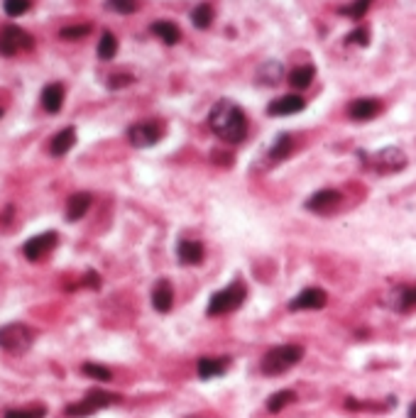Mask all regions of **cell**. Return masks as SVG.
I'll return each mask as SVG.
<instances>
[{
	"label": "cell",
	"instance_id": "8fae6325",
	"mask_svg": "<svg viewBox=\"0 0 416 418\" xmlns=\"http://www.w3.org/2000/svg\"><path fill=\"white\" fill-rule=\"evenodd\" d=\"M328 304V294L318 286H311V289H304L302 294H297V299L289 301V311H316L323 308Z\"/></svg>",
	"mask_w": 416,
	"mask_h": 418
},
{
	"label": "cell",
	"instance_id": "30bf717a",
	"mask_svg": "<svg viewBox=\"0 0 416 418\" xmlns=\"http://www.w3.org/2000/svg\"><path fill=\"white\" fill-rule=\"evenodd\" d=\"M385 306L397 313H409V311L416 308V284H406V286H397L390 294L385 296Z\"/></svg>",
	"mask_w": 416,
	"mask_h": 418
},
{
	"label": "cell",
	"instance_id": "e0dca14e",
	"mask_svg": "<svg viewBox=\"0 0 416 418\" xmlns=\"http://www.w3.org/2000/svg\"><path fill=\"white\" fill-rule=\"evenodd\" d=\"M64 96H67V93H64L62 83H47L44 91H42V108L47 110V113L57 115L64 105Z\"/></svg>",
	"mask_w": 416,
	"mask_h": 418
},
{
	"label": "cell",
	"instance_id": "d6986e66",
	"mask_svg": "<svg viewBox=\"0 0 416 418\" xmlns=\"http://www.w3.org/2000/svg\"><path fill=\"white\" fill-rule=\"evenodd\" d=\"M73 145H76V130H73V128H64L62 132H57L52 137L49 152H52V157H64L67 152H71Z\"/></svg>",
	"mask_w": 416,
	"mask_h": 418
},
{
	"label": "cell",
	"instance_id": "1f68e13d",
	"mask_svg": "<svg viewBox=\"0 0 416 418\" xmlns=\"http://www.w3.org/2000/svg\"><path fill=\"white\" fill-rule=\"evenodd\" d=\"M105 8L118 15H130L137 10V0H105Z\"/></svg>",
	"mask_w": 416,
	"mask_h": 418
},
{
	"label": "cell",
	"instance_id": "d4e9b609",
	"mask_svg": "<svg viewBox=\"0 0 416 418\" xmlns=\"http://www.w3.org/2000/svg\"><path fill=\"white\" fill-rule=\"evenodd\" d=\"M297 401V394L291 392V389H281V392H277V394H272L270 399H267V411L270 413H279V411H284L289 403H294Z\"/></svg>",
	"mask_w": 416,
	"mask_h": 418
},
{
	"label": "cell",
	"instance_id": "f546056e",
	"mask_svg": "<svg viewBox=\"0 0 416 418\" xmlns=\"http://www.w3.org/2000/svg\"><path fill=\"white\" fill-rule=\"evenodd\" d=\"M47 416V406H27V408H12V411L6 413V418H44Z\"/></svg>",
	"mask_w": 416,
	"mask_h": 418
},
{
	"label": "cell",
	"instance_id": "5bb4252c",
	"mask_svg": "<svg viewBox=\"0 0 416 418\" xmlns=\"http://www.w3.org/2000/svg\"><path fill=\"white\" fill-rule=\"evenodd\" d=\"M230 367V357H201L196 362V372L201 379H214L223 377Z\"/></svg>",
	"mask_w": 416,
	"mask_h": 418
},
{
	"label": "cell",
	"instance_id": "ac0fdd59",
	"mask_svg": "<svg viewBox=\"0 0 416 418\" xmlns=\"http://www.w3.org/2000/svg\"><path fill=\"white\" fill-rule=\"evenodd\" d=\"M177 257H179V262H182V264L193 267V264H198L203 259V245L198 243V240L184 238L182 243L177 245Z\"/></svg>",
	"mask_w": 416,
	"mask_h": 418
},
{
	"label": "cell",
	"instance_id": "277c9868",
	"mask_svg": "<svg viewBox=\"0 0 416 418\" xmlns=\"http://www.w3.org/2000/svg\"><path fill=\"white\" fill-rule=\"evenodd\" d=\"M118 401H120L118 394L101 392V389H91V392L81 399V401L69 403V406L64 408V416H67V418H86V416H94V413H98L101 408L113 406V403H118Z\"/></svg>",
	"mask_w": 416,
	"mask_h": 418
},
{
	"label": "cell",
	"instance_id": "4fadbf2b",
	"mask_svg": "<svg viewBox=\"0 0 416 418\" xmlns=\"http://www.w3.org/2000/svg\"><path fill=\"white\" fill-rule=\"evenodd\" d=\"M338 203H340V191H336V189H323V191H316L313 196H309L304 206L313 213H331Z\"/></svg>",
	"mask_w": 416,
	"mask_h": 418
},
{
	"label": "cell",
	"instance_id": "f35d334b",
	"mask_svg": "<svg viewBox=\"0 0 416 418\" xmlns=\"http://www.w3.org/2000/svg\"><path fill=\"white\" fill-rule=\"evenodd\" d=\"M0 115H3V110H0Z\"/></svg>",
	"mask_w": 416,
	"mask_h": 418
},
{
	"label": "cell",
	"instance_id": "d6a6232c",
	"mask_svg": "<svg viewBox=\"0 0 416 418\" xmlns=\"http://www.w3.org/2000/svg\"><path fill=\"white\" fill-rule=\"evenodd\" d=\"M86 35H91V25H69L59 30L62 40H83Z\"/></svg>",
	"mask_w": 416,
	"mask_h": 418
},
{
	"label": "cell",
	"instance_id": "5b68a950",
	"mask_svg": "<svg viewBox=\"0 0 416 418\" xmlns=\"http://www.w3.org/2000/svg\"><path fill=\"white\" fill-rule=\"evenodd\" d=\"M35 342V331L25 323H8L0 328V347L10 355H25Z\"/></svg>",
	"mask_w": 416,
	"mask_h": 418
},
{
	"label": "cell",
	"instance_id": "d590c367",
	"mask_svg": "<svg viewBox=\"0 0 416 418\" xmlns=\"http://www.w3.org/2000/svg\"><path fill=\"white\" fill-rule=\"evenodd\" d=\"M86 284H91L94 289H98L101 281H98V277H96V272H89V277H86Z\"/></svg>",
	"mask_w": 416,
	"mask_h": 418
},
{
	"label": "cell",
	"instance_id": "7a4b0ae2",
	"mask_svg": "<svg viewBox=\"0 0 416 418\" xmlns=\"http://www.w3.org/2000/svg\"><path fill=\"white\" fill-rule=\"evenodd\" d=\"M302 360H304L302 345H277L265 352V357L260 362V369L267 377H279V374L289 372L291 367L299 365Z\"/></svg>",
	"mask_w": 416,
	"mask_h": 418
},
{
	"label": "cell",
	"instance_id": "ba28073f",
	"mask_svg": "<svg viewBox=\"0 0 416 418\" xmlns=\"http://www.w3.org/2000/svg\"><path fill=\"white\" fill-rule=\"evenodd\" d=\"M370 164L380 174H395V171H401L406 166V155L399 147H385V150H380L372 157Z\"/></svg>",
	"mask_w": 416,
	"mask_h": 418
},
{
	"label": "cell",
	"instance_id": "836d02e7",
	"mask_svg": "<svg viewBox=\"0 0 416 418\" xmlns=\"http://www.w3.org/2000/svg\"><path fill=\"white\" fill-rule=\"evenodd\" d=\"M345 42H348V44L367 46V42H370V32H367V27H358V30H353L348 37H345Z\"/></svg>",
	"mask_w": 416,
	"mask_h": 418
},
{
	"label": "cell",
	"instance_id": "484cf974",
	"mask_svg": "<svg viewBox=\"0 0 416 418\" xmlns=\"http://www.w3.org/2000/svg\"><path fill=\"white\" fill-rule=\"evenodd\" d=\"M191 22H193V27H198V30H208L211 22H214V8L208 6V3L196 6L191 12Z\"/></svg>",
	"mask_w": 416,
	"mask_h": 418
},
{
	"label": "cell",
	"instance_id": "9a60e30c",
	"mask_svg": "<svg viewBox=\"0 0 416 418\" xmlns=\"http://www.w3.org/2000/svg\"><path fill=\"white\" fill-rule=\"evenodd\" d=\"M152 306H155L157 313H169L174 306V289L166 279H159L152 289Z\"/></svg>",
	"mask_w": 416,
	"mask_h": 418
},
{
	"label": "cell",
	"instance_id": "83f0119b",
	"mask_svg": "<svg viewBox=\"0 0 416 418\" xmlns=\"http://www.w3.org/2000/svg\"><path fill=\"white\" fill-rule=\"evenodd\" d=\"M81 372L86 374V377L98 379V382H110V379H113V372L103 365H96V362H86V365L81 367Z\"/></svg>",
	"mask_w": 416,
	"mask_h": 418
},
{
	"label": "cell",
	"instance_id": "7402d4cb",
	"mask_svg": "<svg viewBox=\"0 0 416 418\" xmlns=\"http://www.w3.org/2000/svg\"><path fill=\"white\" fill-rule=\"evenodd\" d=\"M152 35L159 37L164 44H177L179 40H182V32H179V27L174 25V22L169 20H159V22H152Z\"/></svg>",
	"mask_w": 416,
	"mask_h": 418
},
{
	"label": "cell",
	"instance_id": "44dd1931",
	"mask_svg": "<svg viewBox=\"0 0 416 418\" xmlns=\"http://www.w3.org/2000/svg\"><path fill=\"white\" fill-rule=\"evenodd\" d=\"M281 76H284V67L279 62H275V59H270V62H265L257 69V83H262V86H277L281 81Z\"/></svg>",
	"mask_w": 416,
	"mask_h": 418
},
{
	"label": "cell",
	"instance_id": "cb8c5ba5",
	"mask_svg": "<svg viewBox=\"0 0 416 418\" xmlns=\"http://www.w3.org/2000/svg\"><path fill=\"white\" fill-rule=\"evenodd\" d=\"M313 76H316V69H313V67H297L294 71L289 73V83H291V88L304 91V88L311 86Z\"/></svg>",
	"mask_w": 416,
	"mask_h": 418
},
{
	"label": "cell",
	"instance_id": "52a82bcc",
	"mask_svg": "<svg viewBox=\"0 0 416 418\" xmlns=\"http://www.w3.org/2000/svg\"><path fill=\"white\" fill-rule=\"evenodd\" d=\"M164 134V128L157 120H142V123H135L130 130H128V139L130 145L137 147V150H147V147H155L157 142Z\"/></svg>",
	"mask_w": 416,
	"mask_h": 418
},
{
	"label": "cell",
	"instance_id": "ffe728a7",
	"mask_svg": "<svg viewBox=\"0 0 416 418\" xmlns=\"http://www.w3.org/2000/svg\"><path fill=\"white\" fill-rule=\"evenodd\" d=\"M91 208V193L81 191V193H73L67 203V220L69 223H76L86 216V211Z\"/></svg>",
	"mask_w": 416,
	"mask_h": 418
},
{
	"label": "cell",
	"instance_id": "8d00e7d4",
	"mask_svg": "<svg viewBox=\"0 0 416 418\" xmlns=\"http://www.w3.org/2000/svg\"><path fill=\"white\" fill-rule=\"evenodd\" d=\"M409 418H416V401L409 406Z\"/></svg>",
	"mask_w": 416,
	"mask_h": 418
},
{
	"label": "cell",
	"instance_id": "9c48e42d",
	"mask_svg": "<svg viewBox=\"0 0 416 418\" xmlns=\"http://www.w3.org/2000/svg\"><path fill=\"white\" fill-rule=\"evenodd\" d=\"M57 243H59V235L54 230L42 232V235H35V238L22 245V252H25V257L30 259V262H40L44 254H49L57 247Z\"/></svg>",
	"mask_w": 416,
	"mask_h": 418
},
{
	"label": "cell",
	"instance_id": "2e32d148",
	"mask_svg": "<svg viewBox=\"0 0 416 418\" xmlns=\"http://www.w3.org/2000/svg\"><path fill=\"white\" fill-rule=\"evenodd\" d=\"M380 110H382V105H380V101H377V98H358V101H353V103H350L348 113H350V118H353V120L365 123V120H372L374 115L380 113Z\"/></svg>",
	"mask_w": 416,
	"mask_h": 418
},
{
	"label": "cell",
	"instance_id": "6da1fadb",
	"mask_svg": "<svg viewBox=\"0 0 416 418\" xmlns=\"http://www.w3.org/2000/svg\"><path fill=\"white\" fill-rule=\"evenodd\" d=\"M208 125H211V130H214L220 139H225L230 145H238V142H243V139L248 137V118H245V110L228 98H220L218 103L211 108Z\"/></svg>",
	"mask_w": 416,
	"mask_h": 418
},
{
	"label": "cell",
	"instance_id": "8992f818",
	"mask_svg": "<svg viewBox=\"0 0 416 418\" xmlns=\"http://www.w3.org/2000/svg\"><path fill=\"white\" fill-rule=\"evenodd\" d=\"M32 46H35V40L22 27L6 25L0 30V54L3 57H17L22 52H30Z\"/></svg>",
	"mask_w": 416,
	"mask_h": 418
},
{
	"label": "cell",
	"instance_id": "74e56055",
	"mask_svg": "<svg viewBox=\"0 0 416 418\" xmlns=\"http://www.w3.org/2000/svg\"><path fill=\"white\" fill-rule=\"evenodd\" d=\"M184 418H201V416H184Z\"/></svg>",
	"mask_w": 416,
	"mask_h": 418
},
{
	"label": "cell",
	"instance_id": "4316f807",
	"mask_svg": "<svg viewBox=\"0 0 416 418\" xmlns=\"http://www.w3.org/2000/svg\"><path fill=\"white\" fill-rule=\"evenodd\" d=\"M115 54H118V40H115L113 32H103V35H101V42H98V59L110 62Z\"/></svg>",
	"mask_w": 416,
	"mask_h": 418
},
{
	"label": "cell",
	"instance_id": "e575fe53",
	"mask_svg": "<svg viewBox=\"0 0 416 418\" xmlns=\"http://www.w3.org/2000/svg\"><path fill=\"white\" fill-rule=\"evenodd\" d=\"M132 81H135V78H132L130 73H113V76H108V88L110 91H118V88L130 86Z\"/></svg>",
	"mask_w": 416,
	"mask_h": 418
},
{
	"label": "cell",
	"instance_id": "7c38bea8",
	"mask_svg": "<svg viewBox=\"0 0 416 418\" xmlns=\"http://www.w3.org/2000/svg\"><path fill=\"white\" fill-rule=\"evenodd\" d=\"M306 108V101L297 93H289V96H281V98L272 101L267 105V113L270 115H277V118H284V115H294V113H302Z\"/></svg>",
	"mask_w": 416,
	"mask_h": 418
},
{
	"label": "cell",
	"instance_id": "4dcf8cb0",
	"mask_svg": "<svg viewBox=\"0 0 416 418\" xmlns=\"http://www.w3.org/2000/svg\"><path fill=\"white\" fill-rule=\"evenodd\" d=\"M3 10L8 17H20L30 10V0H3Z\"/></svg>",
	"mask_w": 416,
	"mask_h": 418
},
{
	"label": "cell",
	"instance_id": "f1b7e54d",
	"mask_svg": "<svg viewBox=\"0 0 416 418\" xmlns=\"http://www.w3.org/2000/svg\"><path fill=\"white\" fill-rule=\"evenodd\" d=\"M370 6H372V0H353V3H350V6L340 8V15H345V17H353V20H360V17H365V15H367Z\"/></svg>",
	"mask_w": 416,
	"mask_h": 418
},
{
	"label": "cell",
	"instance_id": "3957f363",
	"mask_svg": "<svg viewBox=\"0 0 416 418\" xmlns=\"http://www.w3.org/2000/svg\"><path fill=\"white\" fill-rule=\"evenodd\" d=\"M245 299H248V286H245L243 279H235L225 289L216 291V294L211 296V301H208V315L216 318V315L233 313L235 308H240V306L245 304Z\"/></svg>",
	"mask_w": 416,
	"mask_h": 418
},
{
	"label": "cell",
	"instance_id": "603a6c76",
	"mask_svg": "<svg viewBox=\"0 0 416 418\" xmlns=\"http://www.w3.org/2000/svg\"><path fill=\"white\" fill-rule=\"evenodd\" d=\"M291 152H294V137H291V134H286V132H281L279 137L275 139V145H272L270 159L272 162H284Z\"/></svg>",
	"mask_w": 416,
	"mask_h": 418
}]
</instances>
